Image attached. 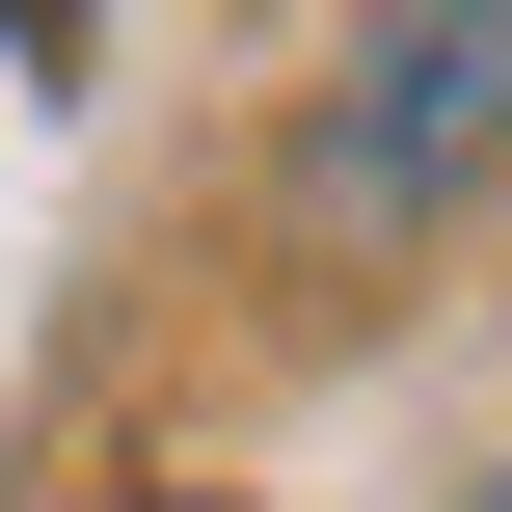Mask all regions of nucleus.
I'll use <instances>...</instances> for the list:
<instances>
[{"mask_svg":"<svg viewBox=\"0 0 512 512\" xmlns=\"http://www.w3.org/2000/svg\"><path fill=\"white\" fill-rule=\"evenodd\" d=\"M0 27H81V0H0Z\"/></svg>","mask_w":512,"mask_h":512,"instance_id":"2","label":"nucleus"},{"mask_svg":"<svg viewBox=\"0 0 512 512\" xmlns=\"http://www.w3.org/2000/svg\"><path fill=\"white\" fill-rule=\"evenodd\" d=\"M459 512H512V486H459Z\"/></svg>","mask_w":512,"mask_h":512,"instance_id":"3","label":"nucleus"},{"mask_svg":"<svg viewBox=\"0 0 512 512\" xmlns=\"http://www.w3.org/2000/svg\"><path fill=\"white\" fill-rule=\"evenodd\" d=\"M486 135H512V0H378L351 108H324V216H432Z\"/></svg>","mask_w":512,"mask_h":512,"instance_id":"1","label":"nucleus"}]
</instances>
